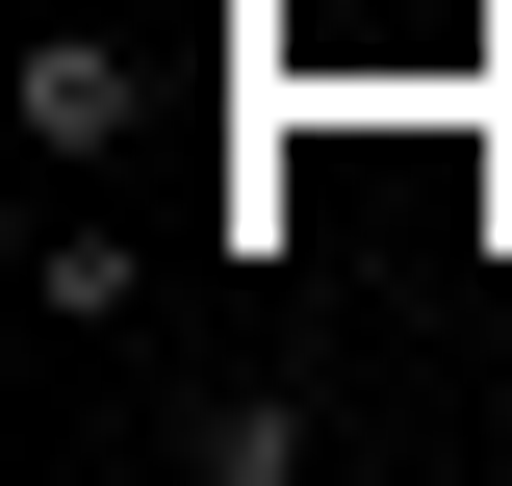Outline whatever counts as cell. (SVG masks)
Listing matches in <instances>:
<instances>
[{
	"mask_svg": "<svg viewBox=\"0 0 512 486\" xmlns=\"http://www.w3.org/2000/svg\"><path fill=\"white\" fill-rule=\"evenodd\" d=\"M26 307H52V333H128V307H154V231H128V205H26Z\"/></svg>",
	"mask_w": 512,
	"mask_h": 486,
	"instance_id": "cell-1",
	"label": "cell"
},
{
	"mask_svg": "<svg viewBox=\"0 0 512 486\" xmlns=\"http://www.w3.org/2000/svg\"><path fill=\"white\" fill-rule=\"evenodd\" d=\"M128 26H26V154H128Z\"/></svg>",
	"mask_w": 512,
	"mask_h": 486,
	"instance_id": "cell-2",
	"label": "cell"
},
{
	"mask_svg": "<svg viewBox=\"0 0 512 486\" xmlns=\"http://www.w3.org/2000/svg\"><path fill=\"white\" fill-rule=\"evenodd\" d=\"M333 461V410H282V384H205L180 410V486H308Z\"/></svg>",
	"mask_w": 512,
	"mask_h": 486,
	"instance_id": "cell-3",
	"label": "cell"
}]
</instances>
